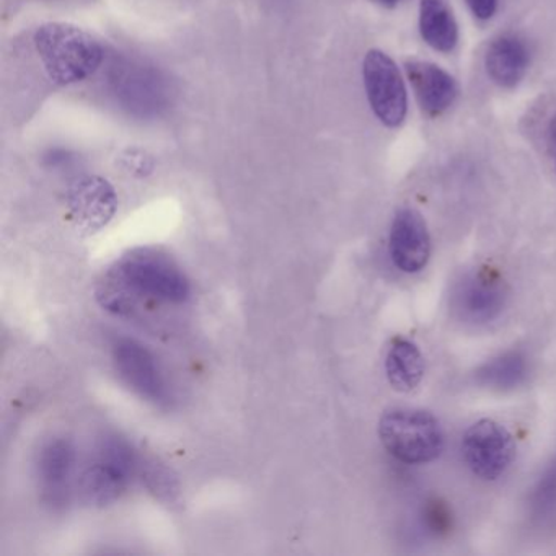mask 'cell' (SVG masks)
I'll use <instances>...</instances> for the list:
<instances>
[{"label": "cell", "mask_w": 556, "mask_h": 556, "mask_svg": "<svg viewBox=\"0 0 556 556\" xmlns=\"http://www.w3.org/2000/svg\"><path fill=\"white\" fill-rule=\"evenodd\" d=\"M118 281V294L112 291L103 292L109 311L119 314L126 295L146 298L148 301L161 304H184L190 298V281L177 265L167 256L142 250L126 256L119 263L115 276Z\"/></svg>", "instance_id": "cell-1"}, {"label": "cell", "mask_w": 556, "mask_h": 556, "mask_svg": "<svg viewBox=\"0 0 556 556\" xmlns=\"http://www.w3.org/2000/svg\"><path fill=\"white\" fill-rule=\"evenodd\" d=\"M526 372V364L519 356H504L484 370V379L496 387H509L519 382L520 377Z\"/></svg>", "instance_id": "cell-16"}, {"label": "cell", "mask_w": 556, "mask_h": 556, "mask_svg": "<svg viewBox=\"0 0 556 556\" xmlns=\"http://www.w3.org/2000/svg\"><path fill=\"white\" fill-rule=\"evenodd\" d=\"M390 256L400 271L418 273L431 256V237L418 211L400 210L390 229Z\"/></svg>", "instance_id": "cell-9"}, {"label": "cell", "mask_w": 556, "mask_h": 556, "mask_svg": "<svg viewBox=\"0 0 556 556\" xmlns=\"http://www.w3.org/2000/svg\"><path fill=\"white\" fill-rule=\"evenodd\" d=\"M136 467V455L128 442L106 439L80 478L84 500L96 506H106L118 500L131 483Z\"/></svg>", "instance_id": "cell-4"}, {"label": "cell", "mask_w": 556, "mask_h": 556, "mask_svg": "<svg viewBox=\"0 0 556 556\" xmlns=\"http://www.w3.org/2000/svg\"><path fill=\"white\" fill-rule=\"evenodd\" d=\"M76 451L67 439L48 442L38 455L37 473L43 500L51 506H63L70 496Z\"/></svg>", "instance_id": "cell-10"}, {"label": "cell", "mask_w": 556, "mask_h": 556, "mask_svg": "<svg viewBox=\"0 0 556 556\" xmlns=\"http://www.w3.org/2000/svg\"><path fill=\"white\" fill-rule=\"evenodd\" d=\"M380 4L387 5V8H393L399 4L400 0H379Z\"/></svg>", "instance_id": "cell-19"}, {"label": "cell", "mask_w": 556, "mask_h": 556, "mask_svg": "<svg viewBox=\"0 0 556 556\" xmlns=\"http://www.w3.org/2000/svg\"><path fill=\"white\" fill-rule=\"evenodd\" d=\"M34 43L48 77L58 86L86 80L103 61L99 41L74 25H41L35 31Z\"/></svg>", "instance_id": "cell-2"}, {"label": "cell", "mask_w": 556, "mask_h": 556, "mask_svg": "<svg viewBox=\"0 0 556 556\" xmlns=\"http://www.w3.org/2000/svg\"><path fill=\"white\" fill-rule=\"evenodd\" d=\"M406 74L419 105L429 115H441L457 97V83L451 74L431 63H408Z\"/></svg>", "instance_id": "cell-11"}, {"label": "cell", "mask_w": 556, "mask_h": 556, "mask_svg": "<svg viewBox=\"0 0 556 556\" xmlns=\"http://www.w3.org/2000/svg\"><path fill=\"white\" fill-rule=\"evenodd\" d=\"M465 462L477 477L496 480L513 464L516 442L513 434L493 419L471 425L462 442Z\"/></svg>", "instance_id": "cell-6"}, {"label": "cell", "mask_w": 556, "mask_h": 556, "mask_svg": "<svg viewBox=\"0 0 556 556\" xmlns=\"http://www.w3.org/2000/svg\"><path fill=\"white\" fill-rule=\"evenodd\" d=\"M549 146H552V152L556 161V116L553 118L552 126H549Z\"/></svg>", "instance_id": "cell-18"}, {"label": "cell", "mask_w": 556, "mask_h": 556, "mask_svg": "<svg viewBox=\"0 0 556 556\" xmlns=\"http://www.w3.org/2000/svg\"><path fill=\"white\" fill-rule=\"evenodd\" d=\"M379 438L383 447L403 464H428L444 448L441 422L425 409H389L380 418Z\"/></svg>", "instance_id": "cell-3"}, {"label": "cell", "mask_w": 556, "mask_h": 556, "mask_svg": "<svg viewBox=\"0 0 556 556\" xmlns=\"http://www.w3.org/2000/svg\"><path fill=\"white\" fill-rule=\"evenodd\" d=\"M529 50L514 35L496 38L488 48L486 71L494 84L514 87L526 76L529 67Z\"/></svg>", "instance_id": "cell-12"}, {"label": "cell", "mask_w": 556, "mask_h": 556, "mask_svg": "<svg viewBox=\"0 0 556 556\" xmlns=\"http://www.w3.org/2000/svg\"><path fill=\"white\" fill-rule=\"evenodd\" d=\"M115 190L99 177H84L74 181L67 191V207L77 229L84 233L99 232L115 216Z\"/></svg>", "instance_id": "cell-8"}, {"label": "cell", "mask_w": 556, "mask_h": 556, "mask_svg": "<svg viewBox=\"0 0 556 556\" xmlns=\"http://www.w3.org/2000/svg\"><path fill=\"white\" fill-rule=\"evenodd\" d=\"M504 305V291L500 281L486 275L467 279L458 292V308L473 321H488L500 314Z\"/></svg>", "instance_id": "cell-13"}, {"label": "cell", "mask_w": 556, "mask_h": 556, "mask_svg": "<svg viewBox=\"0 0 556 556\" xmlns=\"http://www.w3.org/2000/svg\"><path fill=\"white\" fill-rule=\"evenodd\" d=\"M363 76L367 99L377 118L389 128L402 125L408 102L405 84L395 63L382 51H369L364 58Z\"/></svg>", "instance_id": "cell-5"}, {"label": "cell", "mask_w": 556, "mask_h": 556, "mask_svg": "<svg viewBox=\"0 0 556 556\" xmlns=\"http://www.w3.org/2000/svg\"><path fill=\"white\" fill-rule=\"evenodd\" d=\"M467 4L475 17L488 21L496 12L497 0H467Z\"/></svg>", "instance_id": "cell-17"}, {"label": "cell", "mask_w": 556, "mask_h": 556, "mask_svg": "<svg viewBox=\"0 0 556 556\" xmlns=\"http://www.w3.org/2000/svg\"><path fill=\"white\" fill-rule=\"evenodd\" d=\"M419 30L426 43L435 51L451 53L457 47V24L442 0H422L419 9Z\"/></svg>", "instance_id": "cell-15"}, {"label": "cell", "mask_w": 556, "mask_h": 556, "mask_svg": "<svg viewBox=\"0 0 556 556\" xmlns=\"http://www.w3.org/2000/svg\"><path fill=\"white\" fill-rule=\"evenodd\" d=\"M113 363L116 372L132 392L148 402L162 403L167 400L168 390L164 376L159 369L154 354L131 338H122L113 346Z\"/></svg>", "instance_id": "cell-7"}, {"label": "cell", "mask_w": 556, "mask_h": 556, "mask_svg": "<svg viewBox=\"0 0 556 556\" xmlns=\"http://www.w3.org/2000/svg\"><path fill=\"white\" fill-rule=\"evenodd\" d=\"M386 372L393 389L412 392L425 377V357L413 341L396 338L387 353Z\"/></svg>", "instance_id": "cell-14"}]
</instances>
